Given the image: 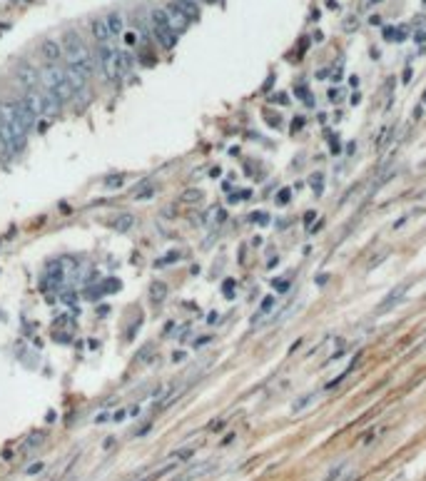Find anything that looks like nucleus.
Masks as SVG:
<instances>
[{"label": "nucleus", "mask_w": 426, "mask_h": 481, "mask_svg": "<svg viewBox=\"0 0 426 481\" xmlns=\"http://www.w3.org/2000/svg\"><path fill=\"white\" fill-rule=\"evenodd\" d=\"M135 40H137V35H132V33L125 35V42H127V45H135Z\"/></svg>", "instance_id": "bb28decb"}, {"label": "nucleus", "mask_w": 426, "mask_h": 481, "mask_svg": "<svg viewBox=\"0 0 426 481\" xmlns=\"http://www.w3.org/2000/svg\"><path fill=\"white\" fill-rule=\"evenodd\" d=\"M40 58L45 60V65H55V62H60V58L65 55V50H62V42L55 38H45L42 42H40Z\"/></svg>", "instance_id": "0eeeda50"}, {"label": "nucleus", "mask_w": 426, "mask_h": 481, "mask_svg": "<svg viewBox=\"0 0 426 481\" xmlns=\"http://www.w3.org/2000/svg\"><path fill=\"white\" fill-rule=\"evenodd\" d=\"M62 50H65V58H68V65H75V68H80L85 75L90 77L93 75V70H95V60H93V53L87 50V45L82 42V38H80V33H75V30H68L65 35H62Z\"/></svg>", "instance_id": "f257e3e1"}, {"label": "nucleus", "mask_w": 426, "mask_h": 481, "mask_svg": "<svg viewBox=\"0 0 426 481\" xmlns=\"http://www.w3.org/2000/svg\"><path fill=\"white\" fill-rule=\"evenodd\" d=\"M20 102L33 113L35 117H42V95H40V90H30V93H25V95L20 97Z\"/></svg>", "instance_id": "9d476101"}, {"label": "nucleus", "mask_w": 426, "mask_h": 481, "mask_svg": "<svg viewBox=\"0 0 426 481\" xmlns=\"http://www.w3.org/2000/svg\"><path fill=\"white\" fill-rule=\"evenodd\" d=\"M165 13H167V20H170V28H172L174 33H182L187 25H190V20L185 18L177 8H174V3H170L167 8H165Z\"/></svg>", "instance_id": "f8f14e48"}, {"label": "nucleus", "mask_w": 426, "mask_h": 481, "mask_svg": "<svg viewBox=\"0 0 426 481\" xmlns=\"http://www.w3.org/2000/svg\"><path fill=\"white\" fill-rule=\"evenodd\" d=\"M105 23H107V30H110L113 40L122 35V30H125V20H122V13H120V10L107 13V15H105Z\"/></svg>", "instance_id": "ddd939ff"}, {"label": "nucleus", "mask_w": 426, "mask_h": 481, "mask_svg": "<svg viewBox=\"0 0 426 481\" xmlns=\"http://www.w3.org/2000/svg\"><path fill=\"white\" fill-rule=\"evenodd\" d=\"M0 120L8 122V125H13V127H18V130H23L25 135L30 130H35V122H38V117L33 115L20 100H10V97L0 102Z\"/></svg>", "instance_id": "7ed1b4c3"}, {"label": "nucleus", "mask_w": 426, "mask_h": 481, "mask_svg": "<svg viewBox=\"0 0 426 481\" xmlns=\"http://www.w3.org/2000/svg\"><path fill=\"white\" fill-rule=\"evenodd\" d=\"M0 152H5V145H3V137H0Z\"/></svg>", "instance_id": "c756f323"}, {"label": "nucleus", "mask_w": 426, "mask_h": 481, "mask_svg": "<svg viewBox=\"0 0 426 481\" xmlns=\"http://www.w3.org/2000/svg\"><path fill=\"white\" fill-rule=\"evenodd\" d=\"M40 85H42V90L53 93L62 105L70 102V100L75 97V90L70 88L68 75H65V68L58 65V62H55V65H42V68H40Z\"/></svg>", "instance_id": "f03ea898"}, {"label": "nucleus", "mask_w": 426, "mask_h": 481, "mask_svg": "<svg viewBox=\"0 0 426 481\" xmlns=\"http://www.w3.org/2000/svg\"><path fill=\"white\" fill-rule=\"evenodd\" d=\"M165 294H167V285L155 282V285H152V299H165Z\"/></svg>", "instance_id": "aec40b11"}, {"label": "nucleus", "mask_w": 426, "mask_h": 481, "mask_svg": "<svg viewBox=\"0 0 426 481\" xmlns=\"http://www.w3.org/2000/svg\"><path fill=\"white\" fill-rule=\"evenodd\" d=\"M174 8L185 15L187 20H197L199 18V8H197V3L194 0H174Z\"/></svg>", "instance_id": "2eb2a0df"}, {"label": "nucleus", "mask_w": 426, "mask_h": 481, "mask_svg": "<svg viewBox=\"0 0 426 481\" xmlns=\"http://www.w3.org/2000/svg\"><path fill=\"white\" fill-rule=\"evenodd\" d=\"M199 197H202V192H197V190H190V192H185V200H187V202H197Z\"/></svg>", "instance_id": "5701e85b"}, {"label": "nucleus", "mask_w": 426, "mask_h": 481, "mask_svg": "<svg viewBox=\"0 0 426 481\" xmlns=\"http://www.w3.org/2000/svg\"><path fill=\"white\" fill-rule=\"evenodd\" d=\"M105 185H107V187H120V185H122V177H117V180H107Z\"/></svg>", "instance_id": "b1692460"}, {"label": "nucleus", "mask_w": 426, "mask_h": 481, "mask_svg": "<svg viewBox=\"0 0 426 481\" xmlns=\"http://www.w3.org/2000/svg\"><path fill=\"white\" fill-rule=\"evenodd\" d=\"M404 294H407V287L401 285V287H396L394 292H389V297L376 307V314H384V312H391V309L396 307V304H401V299H404Z\"/></svg>", "instance_id": "9b49d317"}, {"label": "nucleus", "mask_w": 426, "mask_h": 481, "mask_svg": "<svg viewBox=\"0 0 426 481\" xmlns=\"http://www.w3.org/2000/svg\"><path fill=\"white\" fill-rule=\"evenodd\" d=\"M38 471H42V464H33V466L28 469V474H38Z\"/></svg>", "instance_id": "a878e982"}, {"label": "nucleus", "mask_w": 426, "mask_h": 481, "mask_svg": "<svg viewBox=\"0 0 426 481\" xmlns=\"http://www.w3.org/2000/svg\"><path fill=\"white\" fill-rule=\"evenodd\" d=\"M40 95H42V117H48V120L58 117V115H60V107H62V102H60V100L53 95V93H48V90H40Z\"/></svg>", "instance_id": "1a4fd4ad"}, {"label": "nucleus", "mask_w": 426, "mask_h": 481, "mask_svg": "<svg viewBox=\"0 0 426 481\" xmlns=\"http://www.w3.org/2000/svg\"><path fill=\"white\" fill-rule=\"evenodd\" d=\"M287 200H289V192H282V194H279V205H284Z\"/></svg>", "instance_id": "cd10ccee"}, {"label": "nucleus", "mask_w": 426, "mask_h": 481, "mask_svg": "<svg viewBox=\"0 0 426 481\" xmlns=\"http://www.w3.org/2000/svg\"><path fill=\"white\" fill-rule=\"evenodd\" d=\"M40 82V70L33 65V62H28V60H23V62H18V68H15V85L18 88H23L25 93H30V90H35Z\"/></svg>", "instance_id": "423d86ee"}, {"label": "nucleus", "mask_w": 426, "mask_h": 481, "mask_svg": "<svg viewBox=\"0 0 426 481\" xmlns=\"http://www.w3.org/2000/svg\"><path fill=\"white\" fill-rule=\"evenodd\" d=\"M194 454V446H187V449H182V451H174L172 456L174 459H180V462H185V459H190Z\"/></svg>", "instance_id": "412c9836"}, {"label": "nucleus", "mask_w": 426, "mask_h": 481, "mask_svg": "<svg viewBox=\"0 0 426 481\" xmlns=\"http://www.w3.org/2000/svg\"><path fill=\"white\" fill-rule=\"evenodd\" d=\"M347 469H349V464H347V462L334 464V466H331L329 471H327V476H324L322 481H339V479H342V474H344Z\"/></svg>", "instance_id": "dca6fc26"}, {"label": "nucleus", "mask_w": 426, "mask_h": 481, "mask_svg": "<svg viewBox=\"0 0 426 481\" xmlns=\"http://www.w3.org/2000/svg\"><path fill=\"white\" fill-rule=\"evenodd\" d=\"M113 419H115V422H122V419H125V411H115V417H113Z\"/></svg>", "instance_id": "c85d7f7f"}, {"label": "nucleus", "mask_w": 426, "mask_h": 481, "mask_svg": "<svg viewBox=\"0 0 426 481\" xmlns=\"http://www.w3.org/2000/svg\"><path fill=\"white\" fill-rule=\"evenodd\" d=\"M90 30H93V35H95L97 45H105V42H110V40H113L110 30H107V23H105V18H95V20H93V23H90Z\"/></svg>", "instance_id": "4468645a"}, {"label": "nucleus", "mask_w": 426, "mask_h": 481, "mask_svg": "<svg viewBox=\"0 0 426 481\" xmlns=\"http://www.w3.org/2000/svg\"><path fill=\"white\" fill-rule=\"evenodd\" d=\"M113 227H115V230H120V232L130 230V227H132V214H120V220H115V222H113Z\"/></svg>", "instance_id": "a211bd4d"}, {"label": "nucleus", "mask_w": 426, "mask_h": 481, "mask_svg": "<svg viewBox=\"0 0 426 481\" xmlns=\"http://www.w3.org/2000/svg\"><path fill=\"white\" fill-rule=\"evenodd\" d=\"M152 192H155V187H147V190H140V192H135V200H147V197H152Z\"/></svg>", "instance_id": "4be33fe9"}, {"label": "nucleus", "mask_w": 426, "mask_h": 481, "mask_svg": "<svg viewBox=\"0 0 426 481\" xmlns=\"http://www.w3.org/2000/svg\"><path fill=\"white\" fill-rule=\"evenodd\" d=\"M65 75H68L70 88L75 90V95H82V93L87 90V80H90V77L85 75L80 68H75V65H65Z\"/></svg>", "instance_id": "6e6552de"}, {"label": "nucleus", "mask_w": 426, "mask_h": 481, "mask_svg": "<svg viewBox=\"0 0 426 481\" xmlns=\"http://www.w3.org/2000/svg\"><path fill=\"white\" fill-rule=\"evenodd\" d=\"M132 62H135V60H132V55H130V53H122V50L117 53V65H120V75H125V73H130V68H132Z\"/></svg>", "instance_id": "f3484780"}, {"label": "nucleus", "mask_w": 426, "mask_h": 481, "mask_svg": "<svg viewBox=\"0 0 426 481\" xmlns=\"http://www.w3.org/2000/svg\"><path fill=\"white\" fill-rule=\"evenodd\" d=\"M117 50L113 42H105V45H97V65H100V70H102V75H105V80H110V82H115L117 77H120V65H117Z\"/></svg>", "instance_id": "20e7f679"}, {"label": "nucleus", "mask_w": 426, "mask_h": 481, "mask_svg": "<svg viewBox=\"0 0 426 481\" xmlns=\"http://www.w3.org/2000/svg\"><path fill=\"white\" fill-rule=\"evenodd\" d=\"M152 33H155L157 42L162 45V48H174V42H177V33H174L172 28H170V20H167V13L165 10H160V8H155L152 10Z\"/></svg>", "instance_id": "39448f33"}, {"label": "nucleus", "mask_w": 426, "mask_h": 481, "mask_svg": "<svg viewBox=\"0 0 426 481\" xmlns=\"http://www.w3.org/2000/svg\"><path fill=\"white\" fill-rule=\"evenodd\" d=\"M311 402H314V394H304L302 399H297V402L292 404V411H294V414H299V411H302L304 406H309Z\"/></svg>", "instance_id": "6ab92c4d"}, {"label": "nucleus", "mask_w": 426, "mask_h": 481, "mask_svg": "<svg viewBox=\"0 0 426 481\" xmlns=\"http://www.w3.org/2000/svg\"><path fill=\"white\" fill-rule=\"evenodd\" d=\"M322 174H314V180H311V185H314V190L319 192V187H322V180H319Z\"/></svg>", "instance_id": "393cba45"}]
</instances>
